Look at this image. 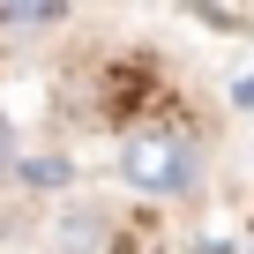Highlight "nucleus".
I'll list each match as a JSON object with an SVG mask.
<instances>
[{
  "label": "nucleus",
  "mask_w": 254,
  "mask_h": 254,
  "mask_svg": "<svg viewBox=\"0 0 254 254\" xmlns=\"http://www.w3.org/2000/svg\"><path fill=\"white\" fill-rule=\"evenodd\" d=\"M67 172H75L67 157H23V165H15V180H23V187H60Z\"/></svg>",
  "instance_id": "nucleus-3"
},
{
  "label": "nucleus",
  "mask_w": 254,
  "mask_h": 254,
  "mask_svg": "<svg viewBox=\"0 0 254 254\" xmlns=\"http://www.w3.org/2000/svg\"><path fill=\"white\" fill-rule=\"evenodd\" d=\"M232 105H254V67H247V75L232 82Z\"/></svg>",
  "instance_id": "nucleus-4"
},
{
  "label": "nucleus",
  "mask_w": 254,
  "mask_h": 254,
  "mask_svg": "<svg viewBox=\"0 0 254 254\" xmlns=\"http://www.w3.org/2000/svg\"><path fill=\"white\" fill-rule=\"evenodd\" d=\"M120 180L135 194H180L194 187V142H180L172 127H135L120 142Z\"/></svg>",
  "instance_id": "nucleus-1"
},
{
  "label": "nucleus",
  "mask_w": 254,
  "mask_h": 254,
  "mask_svg": "<svg viewBox=\"0 0 254 254\" xmlns=\"http://www.w3.org/2000/svg\"><path fill=\"white\" fill-rule=\"evenodd\" d=\"M53 23H67V8H0V38L8 30H53Z\"/></svg>",
  "instance_id": "nucleus-2"
}]
</instances>
